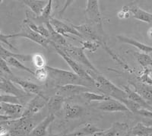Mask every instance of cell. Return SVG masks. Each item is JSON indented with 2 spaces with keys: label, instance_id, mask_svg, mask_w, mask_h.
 Wrapping results in <instances>:
<instances>
[{
  "label": "cell",
  "instance_id": "1",
  "mask_svg": "<svg viewBox=\"0 0 152 136\" xmlns=\"http://www.w3.org/2000/svg\"><path fill=\"white\" fill-rule=\"evenodd\" d=\"M50 76L56 82L58 87L65 86L68 85H87L88 81L81 78L73 72H69L67 70L59 69L52 66H46Z\"/></svg>",
  "mask_w": 152,
  "mask_h": 136
},
{
  "label": "cell",
  "instance_id": "2",
  "mask_svg": "<svg viewBox=\"0 0 152 136\" xmlns=\"http://www.w3.org/2000/svg\"><path fill=\"white\" fill-rule=\"evenodd\" d=\"M91 72L92 75H90L93 78L94 85H96L97 89L102 91L104 94L108 95L112 98L116 99L119 101L123 99L127 98V95L124 91V90H122L116 87L104 75H101L100 74H96L93 72Z\"/></svg>",
  "mask_w": 152,
  "mask_h": 136
},
{
  "label": "cell",
  "instance_id": "3",
  "mask_svg": "<svg viewBox=\"0 0 152 136\" xmlns=\"http://www.w3.org/2000/svg\"><path fill=\"white\" fill-rule=\"evenodd\" d=\"M63 52H65L69 56H70L72 59L75 61L80 63L83 67L86 68L88 70H90L96 74H100L99 71L94 66L93 64L91 62V61L88 59L87 56L85 55L84 49L82 47H75L74 45L68 43L65 47H59Z\"/></svg>",
  "mask_w": 152,
  "mask_h": 136
},
{
  "label": "cell",
  "instance_id": "4",
  "mask_svg": "<svg viewBox=\"0 0 152 136\" xmlns=\"http://www.w3.org/2000/svg\"><path fill=\"white\" fill-rule=\"evenodd\" d=\"M0 36L3 37L5 39H10V38H14V37H24L28 38L29 40H32L34 43H37V44L40 45L42 47H46L47 48L48 47V45L51 43V41L47 38L43 37L40 34L38 33L35 32L34 31L31 29L29 26L27 25L26 24H24V25L21 27V31L18 32V33L12 34H4L3 33L1 32Z\"/></svg>",
  "mask_w": 152,
  "mask_h": 136
},
{
  "label": "cell",
  "instance_id": "5",
  "mask_svg": "<svg viewBox=\"0 0 152 136\" xmlns=\"http://www.w3.org/2000/svg\"><path fill=\"white\" fill-rule=\"evenodd\" d=\"M53 45L54 47H55V50L56 51L57 53L59 54L62 59L67 62V64L69 66V67L71 68L73 72L75 73L77 75L81 77V78H83V79L88 81V82H91L94 85V81L93 78L88 74V71L85 70V68H84L83 66H81V65H80L79 63H78L76 61H75L73 59H72L71 57L69 56H68L65 52L62 51L58 46H56V45L55 44Z\"/></svg>",
  "mask_w": 152,
  "mask_h": 136
},
{
  "label": "cell",
  "instance_id": "6",
  "mask_svg": "<svg viewBox=\"0 0 152 136\" xmlns=\"http://www.w3.org/2000/svg\"><path fill=\"white\" fill-rule=\"evenodd\" d=\"M1 108V122L12 120L22 117L24 107L21 104L0 103Z\"/></svg>",
  "mask_w": 152,
  "mask_h": 136
},
{
  "label": "cell",
  "instance_id": "7",
  "mask_svg": "<svg viewBox=\"0 0 152 136\" xmlns=\"http://www.w3.org/2000/svg\"><path fill=\"white\" fill-rule=\"evenodd\" d=\"M85 14L88 20L96 24L99 31L103 33V18L99 8V1L88 0L85 8Z\"/></svg>",
  "mask_w": 152,
  "mask_h": 136
},
{
  "label": "cell",
  "instance_id": "8",
  "mask_svg": "<svg viewBox=\"0 0 152 136\" xmlns=\"http://www.w3.org/2000/svg\"><path fill=\"white\" fill-rule=\"evenodd\" d=\"M49 100L46 98V97L37 96L33 98L24 107L22 117H30L33 116L34 114L38 113L41 110L46 104L48 103Z\"/></svg>",
  "mask_w": 152,
  "mask_h": 136
},
{
  "label": "cell",
  "instance_id": "9",
  "mask_svg": "<svg viewBox=\"0 0 152 136\" xmlns=\"http://www.w3.org/2000/svg\"><path fill=\"white\" fill-rule=\"evenodd\" d=\"M0 90H1L2 94L13 95V96L18 97L19 98H22V97H28L31 95L26 93L21 88H18V87H16L14 85V83L10 79L6 77L4 78L2 75L0 79Z\"/></svg>",
  "mask_w": 152,
  "mask_h": 136
},
{
  "label": "cell",
  "instance_id": "10",
  "mask_svg": "<svg viewBox=\"0 0 152 136\" xmlns=\"http://www.w3.org/2000/svg\"><path fill=\"white\" fill-rule=\"evenodd\" d=\"M8 78L16 85H18L21 87V89L24 90V91L29 94H35L36 96L37 95V96L45 97L43 94V86H40V85L31 82V81H25V80L19 78L15 75L12 76V77H9Z\"/></svg>",
  "mask_w": 152,
  "mask_h": 136
},
{
  "label": "cell",
  "instance_id": "11",
  "mask_svg": "<svg viewBox=\"0 0 152 136\" xmlns=\"http://www.w3.org/2000/svg\"><path fill=\"white\" fill-rule=\"evenodd\" d=\"M50 23L57 33H59V34L62 35V36L69 37L68 34H70L75 35V36L77 37H79L80 38L84 39L83 36H82V35L74 28V26L73 25H69V24L62 22V21H59L58 19L54 18H51ZM84 40H85V39H84Z\"/></svg>",
  "mask_w": 152,
  "mask_h": 136
},
{
  "label": "cell",
  "instance_id": "12",
  "mask_svg": "<svg viewBox=\"0 0 152 136\" xmlns=\"http://www.w3.org/2000/svg\"><path fill=\"white\" fill-rule=\"evenodd\" d=\"M97 108L105 112H130L125 104L113 98L99 103Z\"/></svg>",
  "mask_w": 152,
  "mask_h": 136
},
{
  "label": "cell",
  "instance_id": "13",
  "mask_svg": "<svg viewBox=\"0 0 152 136\" xmlns=\"http://www.w3.org/2000/svg\"><path fill=\"white\" fill-rule=\"evenodd\" d=\"M126 7L129 11V12L132 15L134 18L137 19L138 21L142 22L148 23V24H152V13L143 10L141 8L135 5L131 4L129 5H126Z\"/></svg>",
  "mask_w": 152,
  "mask_h": 136
},
{
  "label": "cell",
  "instance_id": "14",
  "mask_svg": "<svg viewBox=\"0 0 152 136\" xmlns=\"http://www.w3.org/2000/svg\"><path fill=\"white\" fill-rule=\"evenodd\" d=\"M54 119H55V115L53 113H50L34 128L28 136H44L47 134V128Z\"/></svg>",
  "mask_w": 152,
  "mask_h": 136
},
{
  "label": "cell",
  "instance_id": "15",
  "mask_svg": "<svg viewBox=\"0 0 152 136\" xmlns=\"http://www.w3.org/2000/svg\"><path fill=\"white\" fill-rule=\"evenodd\" d=\"M130 84L134 87L135 91L142 96L146 101H151L152 100V86L145 85L144 83L135 82V81H130Z\"/></svg>",
  "mask_w": 152,
  "mask_h": 136
},
{
  "label": "cell",
  "instance_id": "16",
  "mask_svg": "<svg viewBox=\"0 0 152 136\" xmlns=\"http://www.w3.org/2000/svg\"><path fill=\"white\" fill-rule=\"evenodd\" d=\"M116 38L119 40V42L132 45L133 47H136L138 50H139L142 53H144L148 54L152 53V47L145 44L143 43H141L139 41H137L135 39L127 37L125 36H117Z\"/></svg>",
  "mask_w": 152,
  "mask_h": 136
},
{
  "label": "cell",
  "instance_id": "17",
  "mask_svg": "<svg viewBox=\"0 0 152 136\" xmlns=\"http://www.w3.org/2000/svg\"><path fill=\"white\" fill-rule=\"evenodd\" d=\"M123 90H124V91L126 93V95H127V98L132 100V101L135 102V103H137L138 104H139L141 107H143V108L148 109V110H152V108L151 107V106L149 105L148 103H147V101H146L142 96H140V95L138 94L137 92L131 90L129 88V87L128 86H123Z\"/></svg>",
  "mask_w": 152,
  "mask_h": 136
},
{
  "label": "cell",
  "instance_id": "18",
  "mask_svg": "<svg viewBox=\"0 0 152 136\" xmlns=\"http://www.w3.org/2000/svg\"><path fill=\"white\" fill-rule=\"evenodd\" d=\"M103 130L98 129L94 125L88 123L85 125L83 127L77 129L75 132L66 135V136H88V135H94L97 134V133L102 132Z\"/></svg>",
  "mask_w": 152,
  "mask_h": 136
},
{
  "label": "cell",
  "instance_id": "19",
  "mask_svg": "<svg viewBox=\"0 0 152 136\" xmlns=\"http://www.w3.org/2000/svg\"><path fill=\"white\" fill-rule=\"evenodd\" d=\"M59 91L61 93L69 94V95L82 94L87 91H91L90 88L83 85H68L65 86L58 87Z\"/></svg>",
  "mask_w": 152,
  "mask_h": 136
},
{
  "label": "cell",
  "instance_id": "20",
  "mask_svg": "<svg viewBox=\"0 0 152 136\" xmlns=\"http://www.w3.org/2000/svg\"><path fill=\"white\" fill-rule=\"evenodd\" d=\"M48 1H40V0H25L24 5H26L37 18L40 17L43 12V9L47 5Z\"/></svg>",
  "mask_w": 152,
  "mask_h": 136
},
{
  "label": "cell",
  "instance_id": "21",
  "mask_svg": "<svg viewBox=\"0 0 152 136\" xmlns=\"http://www.w3.org/2000/svg\"><path fill=\"white\" fill-rule=\"evenodd\" d=\"M0 55H1V59H5L6 58H9V57H13V58L18 59L20 62H29V61H32V59H33V55L14 53H12V52L9 51L8 50L4 48L2 45L1 46Z\"/></svg>",
  "mask_w": 152,
  "mask_h": 136
},
{
  "label": "cell",
  "instance_id": "22",
  "mask_svg": "<svg viewBox=\"0 0 152 136\" xmlns=\"http://www.w3.org/2000/svg\"><path fill=\"white\" fill-rule=\"evenodd\" d=\"M83 108L77 104H67L65 107V116L67 119H77L83 114Z\"/></svg>",
  "mask_w": 152,
  "mask_h": 136
},
{
  "label": "cell",
  "instance_id": "23",
  "mask_svg": "<svg viewBox=\"0 0 152 136\" xmlns=\"http://www.w3.org/2000/svg\"><path fill=\"white\" fill-rule=\"evenodd\" d=\"M152 133V126H145L142 123H138L132 130V136H149Z\"/></svg>",
  "mask_w": 152,
  "mask_h": 136
},
{
  "label": "cell",
  "instance_id": "24",
  "mask_svg": "<svg viewBox=\"0 0 152 136\" xmlns=\"http://www.w3.org/2000/svg\"><path fill=\"white\" fill-rule=\"evenodd\" d=\"M5 60L6 61V62H7L8 65H9V66L16 68V69H20V70L25 71V72H27L30 73V74H31L32 75L34 76L35 70H33V69H30V68L27 67L26 66H24V64L21 63V62H20V61L18 60V59H15V58H13V57L6 58V59H5Z\"/></svg>",
  "mask_w": 152,
  "mask_h": 136
},
{
  "label": "cell",
  "instance_id": "25",
  "mask_svg": "<svg viewBox=\"0 0 152 136\" xmlns=\"http://www.w3.org/2000/svg\"><path fill=\"white\" fill-rule=\"evenodd\" d=\"M85 98H86L88 101H107V100H110L111 99H113L111 97L108 96L107 94H96L94 92L91 91H87L85 93L82 94Z\"/></svg>",
  "mask_w": 152,
  "mask_h": 136
},
{
  "label": "cell",
  "instance_id": "26",
  "mask_svg": "<svg viewBox=\"0 0 152 136\" xmlns=\"http://www.w3.org/2000/svg\"><path fill=\"white\" fill-rule=\"evenodd\" d=\"M62 102H63V97L59 94L56 95L55 97L49 100L47 104H48L49 110L52 112L51 113H53L59 110V109L62 107Z\"/></svg>",
  "mask_w": 152,
  "mask_h": 136
},
{
  "label": "cell",
  "instance_id": "27",
  "mask_svg": "<svg viewBox=\"0 0 152 136\" xmlns=\"http://www.w3.org/2000/svg\"><path fill=\"white\" fill-rule=\"evenodd\" d=\"M134 55H135L139 65L142 67V69L148 68L150 66H152V58L148 54L135 52Z\"/></svg>",
  "mask_w": 152,
  "mask_h": 136
},
{
  "label": "cell",
  "instance_id": "28",
  "mask_svg": "<svg viewBox=\"0 0 152 136\" xmlns=\"http://www.w3.org/2000/svg\"><path fill=\"white\" fill-rule=\"evenodd\" d=\"M52 0H50L47 2V5L43 9V12L40 17L37 18V19H40V21H43V24H47V22H50L51 19V12H52Z\"/></svg>",
  "mask_w": 152,
  "mask_h": 136
},
{
  "label": "cell",
  "instance_id": "29",
  "mask_svg": "<svg viewBox=\"0 0 152 136\" xmlns=\"http://www.w3.org/2000/svg\"><path fill=\"white\" fill-rule=\"evenodd\" d=\"M151 69L150 68L143 69L140 76L138 77V80L140 82L144 83L145 85L152 86V77L151 76Z\"/></svg>",
  "mask_w": 152,
  "mask_h": 136
},
{
  "label": "cell",
  "instance_id": "30",
  "mask_svg": "<svg viewBox=\"0 0 152 136\" xmlns=\"http://www.w3.org/2000/svg\"><path fill=\"white\" fill-rule=\"evenodd\" d=\"M32 62L37 69H43V68H46L47 66V61H46L45 57L40 53L34 54Z\"/></svg>",
  "mask_w": 152,
  "mask_h": 136
},
{
  "label": "cell",
  "instance_id": "31",
  "mask_svg": "<svg viewBox=\"0 0 152 136\" xmlns=\"http://www.w3.org/2000/svg\"><path fill=\"white\" fill-rule=\"evenodd\" d=\"M0 103H12V104H20V100L19 97L13 95L5 94H2L0 97Z\"/></svg>",
  "mask_w": 152,
  "mask_h": 136
},
{
  "label": "cell",
  "instance_id": "32",
  "mask_svg": "<svg viewBox=\"0 0 152 136\" xmlns=\"http://www.w3.org/2000/svg\"><path fill=\"white\" fill-rule=\"evenodd\" d=\"M123 125H122V126H123ZM122 126L121 125L119 126L118 123H115V124H113V126L110 129H108V130L100 132L97 133V134L95 135H97L98 136H115L116 135V133L119 132V127Z\"/></svg>",
  "mask_w": 152,
  "mask_h": 136
},
{
  "label": "cell",
  "instance_id": "33",
  "mask_svg": "<svg viewBox=\"0 0 152 136\" xmlns=\"http://www.w3.org/2000/svg\"><path fill=\"white\" fill-rule=\"evenodd\" d=\"M34 76L38 81H45L49 76L48 71H47V69H46V68L36 69V70H35Z\"/></svg>",
  "mask_w": 152,
  "mask_h": 136
},
{
  "label": "cell",
  "instance_id": "34",
  "mask_svg": "<svg viewBox=\"0 0 152 136\" xmlns=\"http://www.w3.org/2000/svg\"><path fill=\"white\" fill-rule=\"evenodd\" d=\"M82 48L84 50H87L90 52H95L100 47L97 43H95L94 41H91V40H85L83 42H81Z\"/></svg>",
  "mask_w": 152,
  "mask_h": 136
},
{
  "label": "cell",
  "instance_id": "35",
  "mask_svg": "<svg viewBox=\"0 0 152 136\" xmlns=\"http://www.w3.org/2000/svg\"><path fill=\"white\" fill-rule=\"evenodd\" d=\"M0 66H1V72L5 73L6 75V78L9 77H12L14 76L12 72L11 71L9 66L8 65V63L6 62V61L3 59H1V62H0Z\"/></svg>",
  "mask_w": 152,
  "mask_h": 136
},
{
  "label": "cell",
  "instance_id": "36",
  "mask_svg": "<svg viewBox=\"0 0 152 136\" xmlns=\"http://www.w3.org/2000/svg\"><path fill=\"white\" fill-rule=\"evenodd\" d=\"M135 113L138 114V115L142 116L144 117H147L152 119V110H148V109L145 108H140L137 110L136 111H135Z\"/></svg>",
  "mask_w": 152,
  "mask_h": 136
},
{
  "label": "cell",
  "instance_id": "37",
  "mask_svg": "<svg viewBox=\"0 0 152 136\" xmlns=\"http://www.w3.org/2000/svg\"><path fill=\"white\" fill-rule=\"evenodd\" d=\"M148 36L151 39H152V28H149V30L148 31Z\"/></svg>",
  "mask_w": 152,
  "mask_h": 136
},
{
  "label": "cell",
  "instance_id": "38",
  "mask_svg": "<svg viewBox=\"0 0 152 136\" xmlns=\"http://www.w3.org/2000/svg\"><path fill=\"white\" fill-rule=\"evenodd\" d=\"M149 136H152V133H151V135H149Z\"/></svg>",
  "mask_w": 152,
  "mask_h": 136
}]
</instances>
